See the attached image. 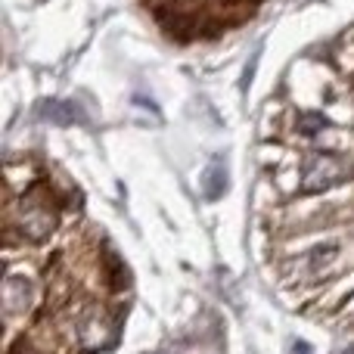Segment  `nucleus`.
<instances>
[{"instance_id":"1","label":"nucleus","mask_w":354,"mask_h":354,"mask_svg":"<svg viewBox=\"0 0 354 354\" xmlns=\"http://www.w3.org/2000/svg\"><path fill=\"white\" fill-rule=\"evenodd\" d=\"M261 0H143L171 37H214L239 25Z\"/></svg>"},{"instance_id":"2","label":"nucleus","mask_w":354,"mask_h":354,"mask_svg":"<svg viewBox=\"0 0 354 354\" xmlns=\"http://www.w3.org/2000/svg\"><path fill=\"white\" fill-rule=\"evenodd\" d=\"M16 224L22 230V236H28L31 243H41L53 233L56 227V208L50 205L47 193L41 187H31L28 193L22 196L19 202V212H16Z\"/></svg>"},{"instance_id":"3","label":"nucleus","mask_w":354,"mask_h":354,"mask_svg":"<svg viewBox=\"0 0 354 354\" xmlns=\"http://www.w3.org/2000/svg\"><path fill=\"white\" fill-rule=\"evenodd\" d=\"M31 301V283L25 277H6L3 283V311L6 314H22Z\"/></svg>"},{"instance_id":"4","label":"nucleus","mask_w":354,"mask_h":354,"mask_svg":"<svg viewBox=\"0 0 354 354\" xmlns=\"http://www.w3.org/2000/svg\"><path fill=\"white\" fill-rule=\"evenodd\" d=\"M295 354H311V351H308L305 342H299V345H295Z\"/></svg>"},{"instance_id":"5","label":"nucleus","mask_w":354,"mask_h":354,"mask_svg":"<svg viewBox=\"0 0 354 354\" xmlns=\"http://www.w3.org/2000/svg\"><path fill=\"white\" fill-rule=\"evenodd\" d=\"M342 354H354V345H351V348H348V351H342Z\"/></svg>"},{"instance_id":"6","label":"nucleus","mask_w":354,"mask_h":354,"mask_svg":"<svg viewBox=\"0 0 354 354\" xmlns=\"http://www.w3.org/2000/svg\"><path fill=\"white\" fill-rule=\"evenodd\" d=\"M156 354H162V351H156Z\"/></svg>"}]
</instances>
